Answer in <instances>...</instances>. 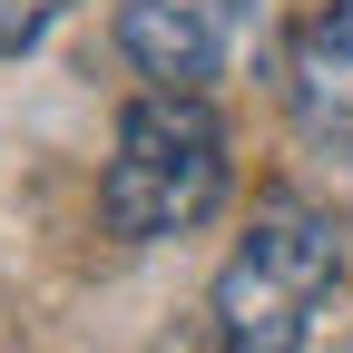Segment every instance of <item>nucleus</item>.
<instances>
[{
    "instance_id": "1",
    "label": "nucleus",
    "mask_w": 353,
    "mask_h": 353,
    "mask_svg": "<svg viewBox=\"0 0 353 353\" xmlns=\"http://www.w3.org/2000/svg\"><path fill=\"white\" fill-rule=\"evenodd\" d=\"M216 196H226V128H216L206 88H148V99H128L118 148L99 167L108 236H128V245L187 236V226L216 216Z\"/></svg>"
},
{
    "instance_id": "2",
    "label": "nucleus",
    "mask_w": 353,
    "mask_h": 353,
    "mask_svg": "<svg viewBox=\"0 0 353 353\" xmlns=\"http://www.w3.org/2000/svg\"><path fill=\"white\" fill-rule=\"evenodd\" d=\"M334 275H343L334 216L304 206V196H265L245 245L216 265V334H226V353H304L314 314L334 304Z\"/></svg>"
},
{
    "instance_id": "3",
    "label": "nucleus",
    "mask_w": 353,
    "mask_h": 353,
    "mask_svg": "<svg viewBox=\"0 0 353 353\" xmlns=\"http://www.w3.org/2000/svg\"><path fill=\"white\" fill-rule=\"evenodd\" d=\"M245 30L255 0H118V50L148 88H216Z\"/></svg>"
},
{
    "instance_id": "4",
    "label": "nucleus",
    "mask_w": 353,
    "mask_h": 353,
    "mask_svg": "<svg viewBox=\"0 0 353 353\" xmlns=\"http://www.w3.org/2000/svg\"><path fill=\"white\" fill-rule=\"evenodd\" d=\"M285 108L314 148L353 157V0H324L285 50Z\"/></svg>"
},
{
    "instance_id": "5",
    "label": "nucleus",
    "mask_w": 353,
    "mask_h": 353,
    "mask_svg": "<svg viewBox=\"0 0 353 353\" xmlns=\"http://www.w3.org/2000/svg\"><path fill=\"white\" fill-rule=\"evenodd\" d=\"M59 10H69V0H0V59H20V50H39Z\"/></svg>"
}]
</instances>
